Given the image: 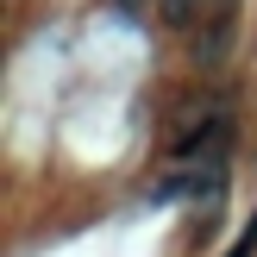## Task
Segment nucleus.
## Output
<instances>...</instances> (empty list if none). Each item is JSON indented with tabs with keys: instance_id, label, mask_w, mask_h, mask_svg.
<instances>
[{
	"instance_id": "nucleus-1",
	"label": "nucleus",
	"mask_w": 257,
	"mask_h": 257,
	"mask_svg": "<svg viewBox=\"0 0 257 257\" xmlns=\"http://www.w3.org/2000/svg\"><path fill=\"white\" fill-rule=\"evenodd\" d=\"M232 32H238V0H220V13L207 19V38H201V63H220L232 50Z\"/></svg>"
},
{
	"instance_id": "nucleus-2",
	"label": "nucleus",
	"mask_w": 257,
	"mask_h": 257,
	"mask_svg": "<svg viewBox=\"0 0 257 257\" xmlns=\"http://www.w3.org/2000/svg\"><path fill=\"white\" fill-rule=\"evenodd\" d=\"M226 125H232V119H226V113H207V119H201V125H188V132L176 138V157H201V151L226 145Z\"/></svg>"
},
{
	"instance_id": "nucleus-3",
	"label": "nucleus",
	"mask_w": 257,
	"mask_h": 257,
	"mask_svg": "<svg viewBox=\"0 0 257 257\" xmlns=\"http://www.w3.org/2000/svg\"><path fill=\"white\" fill-rule=\"evenodd\" d=\"M163 7V25H188V13H195V0H157Z\"/></svg>"
},
{
	"instance_id": "nucleus-4",
	"label": "nucleus",
	"mask_w": 257,
	"mask_h": 257,
	"mask_svg": "<svg viewBox=\"0 0 257 257\" xmlns=\"http://www.w3.org/2000/svg\"><path fill=\"white\" fill-rule=\"evenodd\" d=\"M251 251H257V213H251V226H245V238H238V245L226 251V257H251Z\"/></svg>"
}]
</instances>
